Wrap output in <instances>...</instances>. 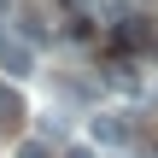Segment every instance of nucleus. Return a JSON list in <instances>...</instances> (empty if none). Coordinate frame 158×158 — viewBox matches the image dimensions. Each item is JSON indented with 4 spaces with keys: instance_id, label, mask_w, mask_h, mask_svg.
<instances>
[{
    "instance_id": "obj_4",
    "label": "nucleus",
    "mask_w": 158,
    "mask_h": 158,
    "mask_svg": "<svg viewBox=\"0 0 158 158\" xmlns=\"http://www.w3.org/2000/svg\"><path fill=\"white\" fill-rule=\"evenodd\" d=\"M117 47H152V23H147V18H135V12H129V18H123V23H117Z\"/></svg>"
},
{
    "instance_id": "obj_3",
    "label": "nucleus",
    "mask_w": 158,
    "mask_h": 158,
    "mask_svg": "<svg viewBox=\"0 0 158 158\" xmlns=\"http://www.w3.org/2000/svg\"><path fill=\"white\" fill-rule=\"evenodd\" d=\"M18 35H23V41H29V47H41V41H47V35H53V29H47V18H41V12H35V6H18Z\"/></svg>"
},
{
    "instance_id": "obj_5",
    "label": "nucleus",
    "mask_w": 158,
    "mask_h": 158,
    "mask_svg": "<svg viewBox=\"0 0 158 158\" xmlns=\"http://www.w3.org/2000/svg\"><path fill=\"white\" fill-rule=\"evenodd\" d=\"M0 117H6V123L23 117V100H18V88H6V82H0Z\"/></svg>"
},
{
    "instance_id": "obj_1",
    "label": "nucleus",
    "mask_w": 158,
    "mask_h": 158,
    "mask_svg": "<svg viewBox=\"0 0 158 158\" xmlns=\"http://www.w3.org/2000/svg\"><path fill=\"white\" fill-rule=\"evenodd\" d=\"M0 70H6V76H29V70H35V47H29L18 29H6V23H0Z\"/></svg>"
},
{
    "instance_id": "obj_6",
    "label": "nucleus",
    "mask_w": 158,
    "mask_h": 158,
    "mask_svg": "<svg viewBox=\"0 0 158 158\" xmlns=\"http://www.w3.org/2000/svg\"><path fill=\"white\" fill-rule=\"evenodd\" d=\"M18 158H53V147H47V141H23V147H18Z\"/></svg>"
},
{
    "instance_id": "obj_8",
    "label": "nucleus",
    "mask_w": 158,
    "mask_h": 158,
    "mask_svg": "<svg viewBox=\"0 0 158 158\" xmlns=\"http://www.w3.org/2000/svg\"><path fill=\"white\" fill-rule=\"evenodd\" d=\"M147 158H158V141H152V147H147Z\"/></svg>"
},
{
    "instance_id": "obj_7",
    "label": "nucleus",
    "mask_w": 158,
    "mask_h": 158,
    "mask_svg": "<svg viewBox=\"0 0 158 158\" xmlns=\"http://www.w3.org/2000/svg\"><path fill=\"white\" fill-rule=\"evenodd\" d=\"M64 158H94V147H64Z\"/></svg>"
},
{
    "instance_id": "obj_2",
    "label": "nucleus",
    "mask_w": 158,
    "mask_h": 158,
    "mask_svg": "<svg viewBox=\"0 0 158 158\" xmlns=\"http://www.w3.org/2000/svg\"><path fill=\"white\" fill-rule=\"evenodd\" d=\"M94 141H100V147H129V141H135V123H129L123 111H100V117H94Z\"/></svg>"
}]
</instances>
